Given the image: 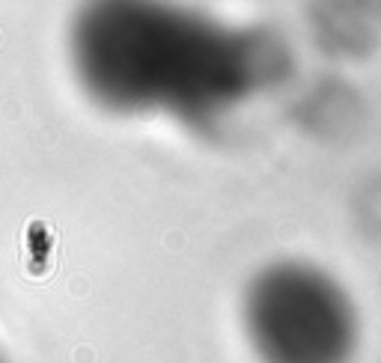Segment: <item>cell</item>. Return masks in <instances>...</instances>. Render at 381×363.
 I'll use <instances>...</instances> for the list:
<instances>
[{"label": "cell", "mask_w": 381, "mask_h": 363, "mask_svg": "<svg viewBox=\"0 0 381 363\" xmlns=\"http://www.w3.org/2000/svg\"><path fill=\"white\" fill-rule=\"evenodd\" d=\"M235 36L143 6H93L72 27V66L96 102L116 111L203 113V89L226 87L203 66H235Z\"/></svg>", "instance_id": "obj_1"}, {"label": "cell", "mask_w": 381, "mask_h": 363, "mask_svg": "<svg viewBox=\"0 0 381 363\" xmlns=\"http://www.w3.org/2000/svg\"><path fill=\"white\" fill-rule=\"evenodd\" d=\"M295 304L292 271H280L277 277L259 283L253 295V322L286 324L257 333L259 351L274 363H340L349 351V319L346 307L334 289L310 274H301Z\"/></svg>", "instance_id": "obj_2"}, {"label": "cell", "mask_w": 381, "mask_h": 363, "mask_svg": "<svg viewBox=\"0 0 381 363\" xmlns=\"http://www.w3.org/2000/svg\"><path fill=\"white\" fill-rule=\"evenodd\" d=\"M0 363H3V360H0Z\"/></svg>", "instance_id": "obj_3"}]
</instances>
